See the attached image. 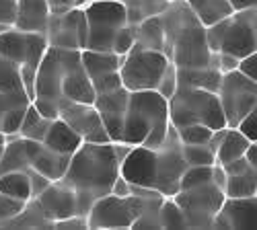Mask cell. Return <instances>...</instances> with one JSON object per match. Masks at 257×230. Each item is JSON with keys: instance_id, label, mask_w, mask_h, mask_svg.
<instances>
[{"instance_id": "obj_1", "label": "cell", "mask_w": 257, "mask_h": 230, "mask_svg": "<svg viewBox=\"0 0 257 230\" xmlns=\"http://www.w3.org/2000/svg\"><path fill=\"white\" fill-rule=\"evenodd\" d=\"M64 101L93 103L95 91L82 68L80 52L48 48L35 72L31 103L44 117L56 119Z\"/></svg>"}, {"instance_id": "obj_2", "label": "cell", "mask_w": 257, "mask_h": 230, "mask_svg": "<svg viewBox=\"0 0 257 230\" xmlns=\"http://www.w3.org/2000/svg\"><path fill=\"white\" fill-rule=\"evenodd\" d=\"M127 150L130 146L121 142H82L70 154L68 169L60 181L76 191L82 216H87L95 199L111 191Z\"/></svg>"}, {"instance_id": "obj_3", "label": "cell", "mask_w": 257, "mask_h": 230, "mask_svg": "<svg viewBox=\"0 0 257 230\" xmlns=\"http://www.w3.org/2000/svg\"><path fill=\"white\" fill-rule=\"evenodd\" d=\"M181 154V142L175 128L171 125L167 140L157 148L130 146L121 160L119 175L132 185H144L157 189L163 195H173L179 189V179L185 171Z\"/></svg>"}, {"instance_id": "obj_4", "label": "cell", "mask_w": 257, "mask_h": 230, "mask_svg": "<svg viewBox=\"0 0 257 230\" xmlns=\"http://www.w3.org/2000/svg\"><path fill=\"white\" fill-rule=\"evenodd\" d=\"M165 31L163 54L175 68H216L218 54L210 52L206 41V27L191 13L185 0H171L161 15Z\"/></svg>"}, {"instance_id": "obj_5", "label": "cell", "mask_w": 257, "mask_h": 230, "mask_svg": "<svg viewBox=\"0 0 257 230\" xmlns=\"http://www.w3.org/2000/svg\"><path fill=\"white\" fill-rule=\"evenodd\" d=\"M171 128L167 99L157 91H130L123 115L121 144L157 148Z\"/></svg>"}, {"instance_id": "obj_6", "label": "cell", "mask_w": 257, "mask_h": 230, "mask_svg": "<svg viewBox=\"0 0 257 230\" xmlns=\"http://www.w3.org/2000/svg\"><path fill=\"white\" fill-rule=\"evenodd\" d=\"M210 52L245 58L257 52V7L234 11L230 17L206 27Z\"/></svg>"}, {"instance_id": "obj_7", "label": "cell", "mask_w": 257, "mask_h": 230, "mask_svg": "<svg viewBox=\"0 0 257 230\" xmlns=\"http://www.w3.org/2000/svg\"><path fill=\"white\" fill-rule=\"evenodd\" d=\"M169 105V121L177 130L189 123H202L210 130L226 128L224 113L216 93L204 89L177 85L175 93L167 99Z\"/></svg>"}, {"instance_id": "obj_8", "label": "cell", "mask_w": 257, "mask_h": 230, "mask_svg": "<svg viewBox=\"0 0 257 230\" xmlns=\"http://www.w3.org/2000/svg\"><path fill=\"white\" fill-rule=\"evenodd\" d=\"M48 50V41L44 33H27L11 27L0 33V56L13 60L21 68V78L29 99H33V80L41 58Z\"/></svg>"}, {"instance_id": "obj_9", "label": "cell", "mask_w": 257, "mask_h": 230, "mask_svg": "<svg viewBox=\"0 0 257 230\" xmlns=\"http://www.w3.org/2000/svg\"><path fill=\"white\" fill-rule=\"evenodd\" d=\"M87 17V48L111 52L113 35L125 25V9L121 0H97L82 5Z\"/></svg>"}, {"instance_id": "obj_10", "label": "cell", "mask_w": 257, "mask_h": 230, "mask_svg": "<svg viewBox=\"0 0 257 230\" xmlns=\"http://www.w3.org/2000/svg\"><path fill=\"white\" fill-rule=\"evenodd\" d=\"M171 60L163 52L132 48L119 66L121 85L127 91H157Z\"/></svg>"}, {"instance_id": "obj_11", "label": "cell", "mask_w": 257, "mask_h": 230, "mask_svg": "<svg viewBox=\"0 0 257 230\" xmlns=\"http://www.w3.org/2000/svg\"><path fill=\"white\" fill-rule=\"evenodd\" d=\"M159 199V197H155ZM153 199H144L134 193L115 195L107 193L93 201L87 212L89 228H132V222Z\"/></svg>"}, {"instance_id": "obj_12", "label": "cell", "mask_w": 257, "mask_h": 230, "mask_svg": "<svg viewBox=\"0 0 257 230\" xmlns=\"http://www.w3.org/2000/svg\"><path fill=\"white\" fill-rule=\"evenodd\" d=\"M216 95L224 113L226 128H234L249 111L257 109V80L243 76L239 70L222 74Z\"/></svg>"}, {"instance_id": "obj_13", "label": "cell", "mask_w": 257, "mask_h": 230, "mask_svg": "<svg viewBox=\"0 0 257 230\" xmlns=\"http://www.w3.org/2000/svg\"><path fill=\"white\" fill-rule=\"evenodd\" d=\"M187 220V228H212V220L224 201V191L210 181L191 189H179L171 195Z\"/></svg>"}, {"instance_id": "obj_14", "label": "cell", "mask_w": 257, "mask_h": 230, "mask_svg": "<svg viewBox=\"0 0 257 230\" xmlns=\"http://www.w3.org/2000/svg\"><path fill=\"white\" fill-rule=\"evenodd\" d=\"M48 48L56 50H84L87 48V17L82 7H72L62 13H50L46 25Z\"/></svg>"}, {"instance_id": "obj_15", "label": "cell", "mask_w": 257, "mask_h": 230, "mask_svg": "<svg viewBox=\"0 0 257 230\" xmlns=\"http://www.w3.org/2000/svg\"><path fill=\"white\" fill-rule=\"evenodd\" d=\"M58 117L66 125H70L82 138V142H111L93 103L64 101L58 107Z\"/></svg>"}, {"instance_id": "obj_16", "label": "cell", "mask_w": 257, "mask_h": 230, "mask_svg": "<svg viewBox=\"0 0 257 230\" xmlns=\"http://www.w3.org/2000/svg\"><path fill=\"white\" fill-rule=\"evenodd\" d=\"M44 216L50 222L56 220H64V218H70V216H82L80 214V205H78V195L72 187H68L66 183L52 181L44 191H41L37 197H33Z\"/></svg>"}, {"instance_id": "obj_17", "label": "cell", "mask_w": 257, "mask_h": 230, "mask_svg": "<svg viewBox=\"0 0 257 230\" xmlns=\"http://www.w3.org/2000/svg\"><path fill=\"white\" fill-rule=\"evenodd\" d=\"M127 99H130V91L125 87H117L113 91L99 93L95 95L93 105L101 115V121L107 130L111 142H121V132H123V115L127 109Z\"/></svg>"}, {"instance_id": "obj_18", "label": "cell", "mask_w": 257, "mask_h": 230, "mask_svg": "<svg viewBox=\"0 0 257 230\" xmlns=\"http://www.w3.org/2000/svg\"><path fill=\"white\" fill-rule=\"evenodd\" d=\"M255 203H257V195H249V197H226L224 195L220 210L212 220V228H232V230L249 228L253 222V214H255Z\"/></svg>"}, {"instance_id": "obj_19", "label": "cell", "mask_w": 257, "mask_h": 230, "mask_svg": "<svg viewBox=\"0 0 257 230\" xmlns=\"http://www.w3.org/2000/svg\"><path fill=\"white\" fill-rule=\"evenodd\" d=\"M25 146H27V156H29V166L33 171H37L39 175H44L50 181H58L62 179V175L66 173L70 156L68 154H60L50 150L48 146H44L41 142L35 140H27L25 138Z\"/></svg>"}, {"instance_id": "obj_20", "label": "cell", "mask_w": 257, "mask_h": 230, "mask_svg": "<svg viewBox=\"0 0 257 230\" xmlns=\"http://www.w3.org/2000/svg\"><path fill=\"white\" fill-rule=\"evenodd\" d=\"M31 99L25 91L21 93H0V132L7 136H15L21 128Z\"/></svg>"}, {"instance_id": "obj_21", "label": "cell", "mask_w": 257, "mask_h": 230, "mask_svg": "<svg viewBox=\"0 0 257 230\" xmlns=\"http://www.w3.org/2000/svg\"><path fill=\"white\" fill-rule=\"evenodd\" d=\"M50 19L48 0H19L13 27L27 33H44Z\"/></svg>"}, {"instance_id": "obj_22", "label": "cell", "mask_w": 257, "mask_h": 230, "mask_svg": "<svg viewBox=\"0 0 257 230\" xmlns=\"http://www.w3.org/2000/svg\"><path fill=\"white\" fill-rule=\"evenodd\" d=\"M41 144L48 146V148L54 150V152L70 156L82 144V138L70 128V125H66L60 117H56V119H52V123H50L44 140H41Z\"/></svg>"}, {"instance_id": "obj_23", "label": "cell", "mask_w": 257, "mask_h": 230, "mask_svg": "<svg viewBox=\"0 0 257 230\" xmlns=\"http://www.w3.org/2000/svg\"><path fill=\"white\" fill-rule=\"evenodd\" d=\"M80 62L84 72L89 74V78H97L109 72H117L123 56H117L115 52H97V50H80Z\"/></svg>"}, {"instance_id": "obj_24", "label": "cell", "mask_w": 257, "mask_h": 230, "mask_svg": "<svg viewBox=\"0 0 257 230\" xmlns=\"http://www.w3.org/2000/svg\"><path fill=\"white\" fill-rule=\"evenodd\" d=\"M136 50H153V52H163L165 48V31L161 23V15L148 17L136 25V35H134V46Z\"/></svg>"}, {"instance_id": "obj_25", "label": "cell", "mask_w": 257, "mask_h": 230, "mask_svg": "<svg viewBox=\"0 0 257 230\" xmlns=\"http://www.w3.org/2000/svg\"><path fill=\"white\" fill-rule=\"evenodd\" d=\"M222 72L216 68H177V85L216 93Z\"/></svg>"}, {"instance_id": "obj_26", "label": "cell", "mask_w": 257, "mask_h": 230, "mask_svg": "<svg viewBox=\"0 0 257 230\" xmlns=\"http://www.w3.org/2000/svg\"><path fill=\"white\" fill-rule=\"evenodd\" d=\"M185 3L204 27L218 23V21H222L234 13L228 0H185Z\"/></svg>"}, {"instance_id": "obj_27", "label": "cell", "mask_w": 257, "mask_h": 230, "mask_svg": "<svg viewBox=\"0 0 257 230\" xmlns=\"http://www.w3.org/2000/svg\"><path fill=\"white\" fill-rule=\"evenodd\" d=\"M29 156H27V146L25 138H21L19 134L9 136L5 152L0 156V173H9V171H29Z\"/></svg>"}, {"instance_id": "obj_28", "label": "cell", "mask_w": 257, "mask_h": 230, "mask_svg": "<svg viewBox=\"0 0 257 230\" xmlns=\"http://www.w3.org/2000/svg\"><path fill=\"white\" fill-rule=\"evenodd\" d=\"M0 228H52V222L44 216L39 203L31 197L17 216L0 222Z\"/></svg>"}, {"instance_id": "obj_29", "label": "cell", "mask_w": 257, "mask_h": 230, "mask_svg": "<svg viewBox=\"0 0 257 230\" xmlns=\"http://www.w3.org/2000/svg\"><path fill=\"white\" fill-rule=\"evenodd\" d=\"M169 7V0H123L125 9V23L138 25L140 21L148 17L163 15Z\"/></svg>"}, {"instance_id": "obj_30", "label": "cell", "mask_w": 257, "mask_h": 230, "mask_svg": "<svg viewBox=\"0 0 257 230\" xmlns=\"http://www.w3.org/2000/svg\"><path fill=\"white\" fill-rule=\"evenodd\" d=\"M249 146V140L237 130V128H226L224 130V136L216 148V162L218 164H224L228 160H234V158H241Z\"/></svg>"}, {"instance_id": "obj_31", "label": "cell", "mask_w": 257, "mask_h": 230, "mask_svg": "<svg viewBox=\"0 0 257 230\" xmlns=\"http://www.w3.org/2000/svg\"><path fill=\"white\" fill-rule=\"evenodd\" d=\"M224 195L226 197H249L257 195V169L251 166L245 173L226 175L224 181Z\"/></svg>"}, {"instance_id": "obj_32", "label": "cell", "mask_w": 257, "mask_h": 230, "mask_svg": "<svg viewBox=\"0 0 257 230\" xmlns=\"http://www.w3.org/2000/svg\"><path fill=\"white\" fill-rule=\"evenodd\" d=\"M0 193L17 197V199H31V181L25 171H9L0 173Z\"/></svg>"}, {"instance_id": "obj_33", "label": "cell", "mask_w": 257, "mask_h": 230, "mask_svg": "<svg viewBox=\"0 0 257 230\" xmlns=\"http://www.w3.org/2000/svg\"><path fill=\"white\" fill-rule=\"evenodd\" d=\"M50 123H52V119L41 115L31 103V105L27 107V111H25V117H23V121H21V128H19L17 134L21 138L41 142L46 136V132H48V128H50Z\"/></svg>"}, {"instance_id": "obj_34", "label": "cell", "mask_w": 257, "mask_h": 230, "mask_svg": "<svg viewBox=\"0 0 257 230\" xmlns=\"http://www.w3.org/2000/svg\"><path fill=\"white\" fill-rule=\"evenodd\" d=\"M25 91L21 68L13 60L0 56V93H21Z\"/></svg>"}, {"instance_id": "obj_35", "label": "cell", "mask_w": 257, "mask_h": 230, "mask_svg": "<svg viewBox=\"0 0 257 230\" xmlns=\"http://www.w3.org/2000/svg\"><path fill=\"white\" fill-rule=\"evenodd\" d=\"M159 222L161 228H187V220L181 212V207L171 195H165L159 203Z\"/></svg>"}, {"instance_id": "obj_36", "label": "cell", "mask_w": 257, "mask_h": 230, "mask_svg": "<svg viewBox=\"0 0 257 230\" xmlns=\"http://www.w3.org/2000/svg\"><path fill=\"white\" fill-rule=\"evenodd\" d=\"M181 154L187 166H210L216 162V154L208 144H181Z\"/></svg>"}, {"instance_id": "obj_37", "label": "cell", "mask_w": 257, "mask_h": 230, "mask_svg": "<svg viewBox=\"0 0 257 230\" xmlns=\"http://www.w3.org/2000/svg\"><path fill=\"white\" fill-rule=\"evenodd\" d=\"M210 181H212V164L210 166H185V171L179 179V189H191V187H198Z\"/></svg>"}, {"instance_id": "obj_38", "label": "cell", "mask_w": 257, "mask_h": 230, "mask_svg": "<svg viewBox=\"0 0 257 230\" xmlns=\"http://www.w3.org/2000/svg\"><path fill=\"white\" fill-rule=\"evenodd\" d=\"M175 132L181 144H206L214 130H210L208 125H202V123H189V125H183V128H177Z\"/></svg>"}, {"instance_id": "obj_39", "label": "cell", "mask_w": 257, "mask_h": 230, "mask_svg": "<svg viewBox=\"0 0 257 230\" xmlns=\"http://www.w3.org/2000/svg\"><path fill=\"white\" fill-rule=\"evenodd\" d=\"M134 35H136V25H123L111 41V52H115L117 56H125L134 46Z\"/></svg>"}, {"instance_id": "obj_40", "label": "cell", "mask_w": 257, "mask_h": 230, "mask_svg": "<svg viewBox=\"0 0 257 230\" xmlns=\"http://www.w3.org/2000/svg\"><path fill=\"white\" fill-rule=\"evenodd\" d=\"M27 201L23 199H17V197H11V195H5L0 193V222H5L13 216H17L21 210L25 207Z\"/></svg>"}, {"instance_id": "obj_41", "label": "cell", "mask_w": 257, "mask_h": 230, "mask_svg": "<svg viewBox=\"0 0 257 230\" xmlns=\"http://www.w3.org/2000/svg\"><path fill=\"white\" fill-rule=\"evenodd\" d=\"M91 85H93V91L95 95L99 93H107V91H113L117 87H123L121 85V78H119V70L117 72H109V74H103V76H97L91 80Z\"/></svg>"}, {"instance_id": "obj_42", "label": "cell", "mask_w": 257, "mask_h": 230, "mask_svg": "<svg viewBox=\"0 0 257 230\" xmlns=\"http://www.w3.org/2000/svg\"><path fill=\"white\" fill-rule=\"evenodd\" d=\"M175 89H177V68L173 64H169L167 72L163 74L159 87H157V93H161L165 99H169L171 95L175 93Z\"/></svg>"}, {"instance_id": "obj_43", "label": "cell", "mask_w": 257, "mask_h": 230, "mask_svg": "<svg viewBox=\"0 0 257 230\" xmlns=\"http://www.w3.org/2000/svg\"><path fill=\"white\" fill-rule=\"evenodd\" d=\"M234 128H237L249 142H257V109L249 111Z\"/></svg>"}, {"instance_id": "obj_44", "label": "cell", "mask_w": 257, "mask_h": 230, "mask_svg": "<svg viewBox=\"0 0 257 230\" xmlns=\"http://www.w3.org/2000/svg\"><path fill=\"white\" fill-rule=\"evenodd\" d=\"M237 70H239L243 76H247V78H251V80H257V52H253V54L241 58L239 64H237Z\"/></svg>"}, {"instance_id": "obj_45", "label": "cell", "mask_w": 257, "mask_h": 230, "mask_svg": "<svg viewBox=\"0 0 257 230\" xmlns=\"http://www.w3.org/2000/svg\"><path fill=\"white\" fill-rule=\"evenodd\" d=\"M17 3L19 0H0V23H7V25L15 23Z\"/></svg>"}, {"instance_id": "obj_46", "label": "cell", "mask_w": 257, "mask_h": 230, "mask_svg": "<svg viewBox=\"0 0 257 230\" xmlns=\"http://www.w3.org/2000/svg\"><path fill=\"white\" fill-rule=\"evenodd\" d=\"M27 175H29V181H31V197H37L41 191L46 189V187L52 183L50 179H46L44 175H39L37 171H33V169H29L27 171Z\"/></svg>"}, {"instance_id": "obj_47", "label": "cell", "mask_w": 257, "mask_h": 230, "mask_svg": "<svg viewBox=\"0 0 257 230\" xmlns=\"http://www.w3.org/2000/svg\"><path fill=\"white\" fill-rule=\"evenodd\" d=\"M52 228H84L87 230V216H70V218H64V220H56L52 222Z\"/></svg>"}, {"instance_id": "obj_48", "label": "cell", "mask_w": 257, "mask_h": 230, "mask_svg": "<svg viewBox=\"0 0 257 230\" xmlns=\"http://www.w3.org/2000/svg\"><path fill=\"white\" fill-rule=\"evenodd\" d=\"M237 64H239V58H234L230 54H218V70L222 74L230 72V70H237Z\"/></svg>"}, {"instance_id": "obj_49", "label": "cell", "mask_w": 257, "mask_h": 230, "mask_svg": "<svg viewBox=\"0 0 257 230\" xmlns=\"http://www.w3.org/2000/svg\"><path fill=\"white\" fill-rule=\"evenodd\" d=\"M109 193H115V195H130V183H127V181L119 175V177L113 181Z\"/></svg>"}, {"instance_id": "obj_50", "label": "cell", "mask_w": 257, "mask_h": 230, "mask_svg": "<svg viewBox=\"0 0 257 230\" xmlns=\"http://www.w3.org/2000/svg\"><path fill=\"white\" fill-rule=\"evenodd\" d=\"M48 5H50V13H62L76 7V0H48Z\"/></svg>"}, {"instance_id": "obj_51", "label": "cell", "mask_w": 257, "mask_h": 230, "mask_svg": "<svg viewBox=\"0 0 257 230\" xmlns=\"http://www.w3.org/2000/svg\"><path fill=\"white\" fill-rule=\"evenodd\" d=\"M245 160L251 164V166H257V142H249L247 150H245Z\"/></svg>"}, {"instance_id": "obj_52", "label": "cell", "mask_w": 257, "mask_h": 230, "mask_svg": "<svg viewBox=\"0 0 257 230\" xmlns=\"http://www.w3.org/2000/svg\"><path fill=\"white\" fill-rule=\"evenodd\" d=\"M230 7L234 11H241V9H249V7H257V0H228Z\"/></svg>"}, {"instance_id": "obj_53", "label": "cell", "mask_w": 257, "mask_h": 230, "mask_svg": "<svg viewBox=\"0 0 257 230\" xmlns=\"http://www.w3.org/2000/svg\"><path fill=\"white\" fill-rule=\"evenodd\" d=\"M7 140H9V136H7V134H3V132H0V156H3V152H5Z\"/></svg>"}, {"instance_id": "obj_54", "label": "cell", "mask_w": 257, "mask_h": 230, "mask_svg": "<svg viewBox=\"0 0 257 230\" xmlns=\"http://www.w3.org/2000/svg\"><path fill=\"white\" fill-rule=\"evenodd\" d=\"M87 3H97V0H76V7H82V5H87Z\"/></svg>"}, {"instance_id": "obj_55", "label": "cell", "mask_w": 257, "mask_h": 230, "mask_svg": "<svg viewBox=\"0 0 257 230\" xmlns=\"http://www.w3.org/2000/svg\"><path fill=\"white\" fill-rule=\"evenodd\" d=\"M121 3H123V0H121Z\"/></svg>"}, {"instance_id": "obj_56", "label": "cell", "mask_w": 257, "mask_h": 230, "mask_svg": "<svg viewBox=\"0 0 257 230\" xmlns=\"http://www.w3.org/2000/svg\"><path fill=\"white\" fill-rule=\"evenodd\" d=\"M169 3H171V0H169Z\"/></svg>"}]
</instances>
